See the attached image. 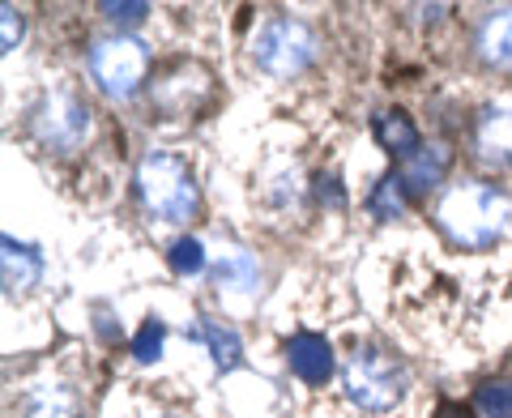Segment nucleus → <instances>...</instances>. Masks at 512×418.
Here are the masks:
<instances>
[{"label":"nucleus","instance_id":"obj_1","mask_svg":"<svg viewBox=\"0 0 512 418\" xmlns=\"http://www.w3.org/2000/svg\"><path fill=\"white\" fill-rule=\"evenodd\" d=\"M436 218L457 248H487L504 235L512 218V201L491 184H457L444 192Z\"/></svg>","mask_w":512,"mask_h":418},{"label":"nucleus","instance_id":"obj_2","mask_svg":"<svg viewBox=\"0 0 512 418\" xmlns=\"http://www.w3.org/2000/svg\"><path fill=\"white\" fill-rule=\"evenodd\" d=\"M137 192L154 218L188 222L197 214V180L175 154H146L137 163Z\"/></svg>","mask_w":512,"mask_h":418},{"label":"nucleus","instance_id":"obj_3","mask_svg":"<svg viewBox=\"0 0 512 418\" xmlns=\"http://www.w3.org/2000/svg\"><path fill=\"white\" fill-rule=\"evenodd\" d=\"M406 393V367L397 363L389 350H376V346H359L346 363V397L355 401L359 410H372L384 414L393 410Z\"/></svg>","mask_w":512,"mask_h":418},{"label":"nucleus","instance_id":"obj_4","mask_svg":"<svg viewBox=\"0 0 512 418\" xmlns=\"http://www.w3.org/2000/svg\"><path fill=\"white\" fill-rule=\"evenodd\" d=\"M90 73L103 94L111 99H128L150 73V47L128 35H111L90 47Z\"/></svg>","mask_w":512,"mask_h":418},{"label":"nucleus","instance_id":"obj_5","mask_svg":"<svg viewBox=\"0 0 512 418\" xmlns=\"http://www.w3.org/2000/svg\"><path fill=\"white\" fill-rule=\"evenodd\" d=\"M312 52H316L312 30L303 26V22H295V18L269 22L261 30V39H256V47H252L256 64H261L269 77H291V73H299L303 64L312 60Z\"/></svg>","mask_w":512,"mask_h":418},{"label":"nucleus","instance_id":"obj_6","mask_svg":"<svg viewBox=\"0 0 512 418\" xmlns=\"http://www.w3.org/2000/svg\"><path fill=\"white\" fill-rule=\"evenodd\" d=\"M35 133H39L43 146H52V150H77L90 137V111L77 94L56 90V94H47L43 107H39Z\"/></svg>","mask_w":512,"mask_h":418},{"label":"nucleus","instance_id":"obj_7","mask_svg":"<svg viewBox=\"0 0 512 418\" xmlns=\"http://www.w3.org/2000/svg\"><path fill=\"white\" fill-rule=\"evenodd\" d=\"M286 363H291V372L303 384H325L333 376V346L320 333L303 329V333H295L291 342H286Z\"/></svg>","mask_w":512,"mask_h":418},{"label":"nucleus","instance_id":"obj_8","mask_svg":"<svg viewBox=\"0 0 512 418\" xmlns=\"http://www.w3.org/2000/svg\"><path fill=\"white\" fill-rule=\"evenodd\" d=\"M448 167H453V150L440 146V141H431V146H423L419 154L406 158V167L397 171V180H402L406 197H423L427 188H436L444 180Z\"/></svg>","mask_w":512,"mask_h":418},{"label":"nucleus","instance_id":"obj_9","mask_svg":"<svg viewBox=\"0 0 512 418\" xmlns=\"http://www.w3.org/2000/svg\"><path fill=\"white\" fill-rule=\"evenodd\" d=\"M474 154L491 167H512V111H483L478 116Z\"/></svg>","mask_w":512,"mask_h":418},{"label":"nucleus","instance_id":"obj_10","mask_svg":"<svg viewBox=\"0 0 512 418\" xmlns=\"http://www.w3.org/2000/svg\"><path fill=\"white\" fill-rule=\"evenodd\" d=\"M188 73H197V64H192V60H175L171 69L154 82V90H150V99L163 111H171V116H188V111H197V103L205 99V94H192V86H184Z\"/></svg>","mask_w":512,"mask_h":418},{"label":"nucleus","instance_id":"obj_11","mask_svg":"<svg viewBox=\"0 0 512 418\" xmlns=\"http://www.w3.org/2000/svg\"><path fill=\"white\" fill-rule=\"evenodd\" d=\"M0 265H5V286H9V295H22L30 291V286L39 282V273H43V256L39 248H30V244H18L13 235L0 239Z\"/></svg>","mask_w":512,"mask_h":418},{"label":"nucleus","instance_id":"obj_12","mask_svg":"<svg viewBox=\"0 0 512 418\" xmlns=\"http://www.w3.org/2000/svg\"><path fill=\"white\" fill-rule=\"evenodd\" d=\"M372 133H376V141L389 154H402V158H410V154H419L423 150V137H419V128H414V120L406 116L402 107H389V111H380V116L372 120Z\"/></svg>","mask_w":512,"mask_h":418},{"label":"nucleus","instance_id":"obj_13","mask_svg":"<svg viewBox=\"0 0 512 418\" xmlns=\"http://www.w3.org/2000/svg\"><path fill=\"white\" fill-rule=\"evenodd\" d=\"M478 52H483L487 64H500V69H512V9L487 18L483 35H478Z\"/></svg>","mask_w":512,"mask_h":418},{"label":"nucleus","instance_id":"obj_14","mask_svg":"<svg viewBox=\"0 0 512 418\" xmlns=\"http://www.w3.org/2000/svg\"><path fill=\"white\" fill-rule=\"evenodd\" d=\"M474 406L483 418H512V380L508 376H495V380H483L474 393Z\"/></svg>","mask_w":512,"mask_h":418},{"label":"nucleus","instance_id":"obj_15","mask_svg":"<svg viewBox=\"0 0 512 418\" xmlns=\"http://www.w3.org/2000/svg\"><path fill=\"white\" fill-rule=\"evenodd\" d=\"M201 337L210 342L214 363L222 367V372H231V367H239V359H244V346H239V337H235L231 329H222L218 320H201Z\"/></svg>","mask_w":512,"mask_h":418},{"label":"nucleus","instance_id":"obj_16","mask_svg":"<svg viewBox=\"0 0 512 418\" xmlns=\"http://www.w3.org/2000/svg\"><path fill=\"white\" fill-rule=\"evenodd\" d=\"M406 188H402V180H397V171L393 175H384V180L376 184V192H372V214L376 218H402V209H406Z\"/></svg>","mask_w":512,"mask_h":418},{"label":"nucleus","instance_id":"obj_17","mask_svg":"<svg viewBox=\"0 0 512 418\" xmlns=\"http://www.w3.org/2000/svg\"><path fill=\"white\" fill-rule=\"evenodd\" d=\"M214 273H218V286H235V291H252L256 286V261L244 256V252L222 256Z\"/></svg>","mask_w":512,"mask_h":418},{"label":"nucleus","instance_id":"obj_18","mask_svg":"<svg viewBox=\"0 0 512 418\" xmlns=\"http://www.w3.org/2000/svg\"><path fill=\"white\" fill-rule=\"evenodd\" d=\"M26 418H73V397L64 389H39L30 397Z\"/></svg>","mask_w":512,"mask_h":418},{"label":"nucleus","instance_id":"obj_19","mask_svg":"<svg viewBox=\"0 0 512 418\" xmlns=\"http://www.w3.org/2000/svg\"><path fill=\"white\" fill-rule=\"evenodd\" d=\"M167 261H171V269L180 273V278H192V273H201L205 269V248L197 244V239H175L171 244V252H167Z\"/></svg>","mask_w":512,"mask_h":418},{"label":"nucleus","instance_id":"obj_20","mask_svg":"<svg viewBox=\"0 0 512 418\" xmlns=\"http://www.w3.org/2000/svg\"><path fill=\"white\" fill-rule=\"evenodd\" d=\"M163 337H167L163 320H146V325H141V333L133 337V355H137V363H154L158 355H163Z\"/></svg>","mask_w":512,"mask_h":418},{"label":"nucleus","instance_id":"obj_21","mask_svg":"<svg viewBox=\"0 0 512 418\" xmlns=\"http://www.w3.org/2000/svg\"><path fill=\"white\" fill-rule=\"evenodd\" d=\"M22 39V18H18V9L5 5L0 9V52H13Z\"/></svg>","mask_w":512,"mask_h":418},{"label":"nucleus","instance_id":"obj_22","mask_svg":"<svg viewBox=\"0 0 512 418\" xmlns=\"http://www.w3.org/2000/svg\"><path fill=\"white\" fill-rule=\"evenodd\" d=\"M99 9L107 13L111 22H141V18H146V13H150L146 0H133V5H99Z\"/></svg>","mask_w":512,"mask_h":418},{"label":"nucleus","instance_id":"obj_23","mask_svg":"<svg viewBox=\"0 0 512 418\" xmlns=\"http://www.w3.org/2000/svg\"><path fill=\"white\" fill-rule=\"evenodd\" d=\"M325 197H329V205H342V188H338V180H333V175H329V180L320 175V201H325Z\"/></svg>","mask_w":512,"mask_h":418},{"label":"nucleus","instance_id":"obj_24","mask_svg":"<svg viewBox=\"0 0 512 418\" xmlns=\"http://www.w3.org/2000/svg\"><path fill=\"white\" fill-rule=\"evenodd\" d=\"M436 418H474L466 406H457V401H440L436 406Z\"/></svg>","mask_w":512,"mask_h":418}]
</instances>
